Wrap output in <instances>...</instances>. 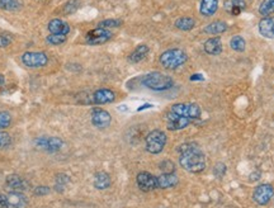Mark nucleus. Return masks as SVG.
<instances>
[{
	"instance_id": "nucleus-1",
	"label": "nucleus",
	"mask_w": 274,
	"mask_h": 208,
	"mask_svg": "<svg viewBox=\"0 0 274 208\" xmlns=\"http://www.w3.org/2000/svg\"><path fill=\"white\" fill-rule=\"evenodd\" d=\"M180 156H179V164L183 169L189 173H201L206 169V156L202 150L198 148V145L183 144L180 148Z\"/></svg>"
},
{
	"instance_id": "nucleus-2",
	"label": "nucleus",
	"mask_w": 274,
	"mask_h": 208,
	"mask_svg": "<svg viewBox=\"0 0 274 208\" xmlns=\"http://www.w3.org/2000/svg\"><path fill=\"white\" fill-rule=\"evenodd\" d=\"M141 84L155 92H164L174 87V80L170 76L162 74V72L153 71L142 76Z\"/></svg>"
},
{
	"instance_id": "nucleus-3",
	"label": "nucleus",
	"mask_w": 274,
	"mask_h": 208,
	"mask_svg": "<svg viewBox=\"0 0 274 208\" xmlns=\"http://www.w3.org/2000/svg\"><path fill=\"white\" fill-rule=\"evenodd\" d=\"M187 52L180 49L166 50L159 57L160 65L166 70H176L178 67L183 66L187 62Z\"/></svg>"
},
{
	"instance_id": "nucleus-4",
	"label": "nucleus",
	"mask_w": 274,
	"mask_h": 208,
	"mask_svg": "<svg viewBox=\"0 0 274 208\" xmlns=\"http://www.w3.org/2000/svg\"><path fill=\"white\" fill-rule=\"evenodd\" d=\"M166 145V135L160 130L151 131L145 139V146L150 154H160Z\"/></svg>"
},
{
	"instance_id": "nucleus-5",
	"label": "nucleus",
	"mask_w": 274,
	"mask_h": 208,
	"mask_svg": "<svg viewBox=\"0 0 274 208\" xmlns=\"http://www.w3.org/2000/svg\"><path fill=\"white\" fill-rule=\"evenodd\" d=\"M171 112L188 119H197L201 116V108L196 103H175L171 105Z\"/></svg>"
},
{
	"instance_id": "nucleus-6",
	"label": "nucleus",
	"mask_w": 274,
	"mask_h": 208,
	"mask_svg": "<svg viewBox=\"0 0 274 208\" xmlns=\"http://www.w3.org/2000/svg\"><path fill=\"white\" fill-rule=\"evenodd\" d=\"M22 62L26 65L27 67L31 69H38V67L46 66L49 62V57L45 52L41 51H28L24 52L22 55Z\"/></svg>"
},
{
	"instance_id": "nucleus-7",
	"label": "nucleus",
	"mask_w": 274,
	"mask_h": 208,
	"mask_svg": "<svg viewBox=\"0 0 274 208\" xmlns=\"http://www.w3.org/2000/svg\"><path fill=\"white\" fill-rule=\"evenodd\" d=\"M64 141L58 137H38L35 140L36 148L47 153H57L64 148Z\"/></svg>"
},
{
	"instance_id": "nucleus-8",
	"label": "nucleus",
	"mask_w": 274,
	"mask_h": 208,
	"mask_svg": "<svg viewBox=\"0 0 274 208\" xmlns=\"http://www.w3.org/2000/svg\"><path fill=\"white\" fill-rule=\"evenodd\" d=\"M112 38V33L110 29L96 28L92 29L85 35V41L88 45H103Z\"/></svg>"
},
{
	"instance_id": "nucleus-9",
	"label": "nucleus",
	"mask_w": 274,
	"mask_h": 208,
	"mask_svg": "<svg viewBox=\"0 0 274 208\" xmlns=\"http://www.w3.org/2000/svg\"><path fill=\"white\" fill-rule=\"evenodd\" d=\"M136 182H137L139 188L144 192H153L159 188L158 187V178L149 173V171H141V173L137 174Z\"/></svg>"
},
{
	"instance_id": "nucleus-10",
	"label": "nucleus",
	"mask_w": 274,
	"mask_h": 208,
	"mask_svg": "<svg viewBox=\"0 0 274 208\" xmlns=\"http://www.w3.org/2000/svg\"><path fill=\"white\" fill-rule=\"evenodd\" d=\"M273 196L274 189L269 184L258 185L257 188L254 189V193H253V198H254V201L259 206H266L273 198Z\"/></svg>"
},
{
	"instance_id": "nucleus-11",
	"label": "nucleus",
	"mask_w": 274,
	"mask_h": 208,
	"mask_svg": "<svg viewBox=\"0 0 274 208\" xmlns=\"http://www.w3.org/2000/svg\"><path fill=\"white\" fill-rule=\"evenodd\" d=\"M5 184L6 189H9V192H20V193H23V192L28 191L29 188V183L24 178L18 175V174L9 175L5 180Z\"/></svg>"
},
{
	"instance_id": "nucleus-12",
	"label": "nucleus",
	"mask_w": 274,
	"mask_h": 208,
	"mask_svg": "<svg viewBox=\"0 0 274 208\" xmlns=\"http://www.w3.org/2000/svg\"><path fill=\"white\" fill-rule=\"evenodd\" d=\"M191 124V119L178 116L174 112L169 110L166 114V127L169 131H179L188 127Z\"/></svg>"
},
{
	"instance_id": "nucleus-13",
	"label": "nucleus",
	"mask_w": 274,
	"mask_h": 208,
	"mask_svg": "<svg viewBox=\"0 0 274 208\" xmlns=\"http://www.w3.org/2000/svg\"><path fill=\"white\" fill-rule=\"evenodd\" d=\"M112 122V117L107 110L102 108H94L92 110V123L97 128H107Z\"/></svg>"
},
{
	"instance_id": "nucleus-14",
	"label": "nucleus",
	"mask_w": 274,
	"mask_h": 208,
	"mask_svg": "<svg viewBox=\"0 0 274 208\" xmlns=\"http://www.w3.org/2000/svg\"><path fill=\"white\" fill-rule=\"evenodd\" d=\"M5 198L8 208H27L28 206L27 197L20 192H9L5 194Z\"/></svg>"
},
{
	"instance_id": "nucleus-15",
	"label": "nucleus",
	"mask_w": 274,
	"mask_h": 208,
	"mask_svg": "<svg viewBox=\"0 0 274 208\" xmlns=\"http://www.w3.org/2000/svg\"><path fill=\"white\" fill-rule=\"evenodd\" d=\"M259 33L263 37L274 40V17H264L258 24Z\"/></svg>"
},
{
	"instance_id": "nucleus-16",
	"label": "nucleus",
	"mask_w": 274,
	"mask_h": 208,
	"mask_svg": "<svg viewBox=\"0 0 274 208\" xmlns=\"http://www.w3.org/2000/svg\"><path fill=\"white\" fill-rule=\"evenodd\" d=\"M49 28L50 33L52 35H64L67 36L70 32V26L62 19H58V18H55V19H51L49 22Z\"/></svg>"
},
{
	"instance_id": "nucleus-17",
	"label": "nucleus",
	"mask_w": 274,
	"mask_h": 208,
	"mask_svg": "<svg viewBox=\"0 0 274 208\" xmlns=\"http://www.w3.org/2000/svg\"><path fill=\"white\" fill-rule=\"evenodd\" d=\"M156 178H158V187L162 189L173 188L179 182L175 173H162L159 176H156Z\"/></svg>"
},
{
	"instance_id": "nucleus-18",
	"label": "nucleus",
	"mask_w": 274,
	"mask_h": 208,
	"mask_svg": "<svg viewBox=\"0 0 274 208\" xmlns=\"http://www.w3.org/2000/svg\"><path fill=\"white\" fill-rule=\"evenodd\" d=\"M225 10L231 15H240L246 6V0H223Z\"/></svg>"
},
{
	"instance_id": "nucleus-19",
	"label": "nucleus",
	"mask_w": 274,
	"mask_h": 208,
	"mask_svg": "<svg viewBox=\"0 0 274 208\" xmlns=\"http://www.w3.org/2000/svg\"><path fill=\"white\" fill-rule=\"evenodd\" d=\"M115 101V94L110 89H99L93 94V102L96 104H108Z\"/></svg>"
},
{
	"instance_id": "nucleus-20",
	"label": "nucleus",
	"mask_w": 274,
	"mask_h": 208,
	"mask_svg": "<svg viewBox=\"0 0 274 208\" xmlns=\"http://www.w3.org/2000/svg\"><path fill=\"white\" fill-rule=\"evenodd\" d=\"M226 31H227V23L223 22V20H215V22H212V23H210L208 26H206L205 28H203V32H205L206 35L214 36V37L222 35Z\"/></svg>"
},
{
	"instance_id": "nucleus-21",
	"label": "nucleus",
	"mask_w": 274,
	"mask_h": 208,
	"mask_svg": "<svg viewBox=\"0 0 274 208\" xmlns=\"http://www.w3.org/2000/svg\"><path fill=\"white\" fill-rule=\"evenodd\" d=\"M203 47L208 55H219L222 52V41L219 37H211L206 41Z\"/></svg>"
},
{
	"instance_id": "nucleus-22",
	"label": "nucleus",
	"mask_w": 274,
	"mask_h": 208,
	"mask_svg": "<svg viewBox=\"0 0 274 208\" xmlns=\"http://www.w3.org/2000/svg\"><path fill=\"white\" fill-rule=\"evenodd\" d=\"M219 9V0H202L199 4V12L205 17H212Z\"/></svg>"
},
{
	"instance_id": "nucleus-23",
	"label": "nucleus",
	"mask_w": 274,
	"mask_h": 208,
	"mask_svg": "<svg viewBox=\"0 0 274 208\" xmlns=\"http://www.w3.org/2000/svg\"><path fill=\"white\" fill-rule=\"evenodd\" d=\"M149 51H150L149 46H146V45H140V46H137L132 52H131V55L128 56V61L132 62V64H137V62H140V61H142L146 57Z\"/></svg>"
},
{
	"instance_id": "nucleus-24",
	"label": "nucleus",
	"mask_w": 274,
	"mask_h": 208,
	"mask_svg": "<svg viewBox=\"0 0 274 208\" xmlns=\"http://www.w3.org/2000/svg\"><path fill=\"white\" fill-rule=\"evenodd\" d=\"M110 183H112L110 176L108 175L106 171H99V173H97L96 175H94V187H96L97 189L103 191V189L110 188Z\"/></svg>"
},
{
	"instance_id": "nucleus-25",
	"label": "nucleus",
	"mask_w": 274,
	"mask_h": 208,
	"mask_svg": "<svg viewBox=\"0 0 274 208\" xmlns=\"http://www.w3.org/2000/svg\"><path fill=\"white\" fill-rule=\"evenodd\" d=\"M174 24L180 31H191L196 27V20L191 17H180L175 20Z\"/></svg>"
},
{
	"instance_id": "nucleus-26",
	"label": "nucleus",
	"mask_w": 274,
	"mask_h": 208,
	"mask_svg": "<svg viewBox=\"0 0 274 208\" xmlns=\"http://www.w3.org/2000/svg\"><path fill=\"white\" fill-rule=\"evenodd\" d=\"M259 13L263 17H271L274 14V0H263L259 5Z\"/></svg>"
},
{
	"instance_id": "nucleus-27",
	"label": "nucleus",
	"mask_w": 274,
	"mask_h": 208,
	"mask_svg": "<svg viewBox=\"0 0 274 208\" xmlns=\"http://www.w3.org/2000/svg\"><path fill=\"white\" fill-rule=\"evenodd\" d=\"M230 47L234 50V51L242 52L244 50H245L246 42L241 36H234V37L230 40Z\"/></svg>"
},
{
	"instance_id": "nucleus-28",
	"label": "nucleus",
	"mask_w": 274,
	"mask_h": 208,
	"mask_svg": "<svg viewBox=\"0 0 274 208\" xmlns=\"http://www.w3.org/2000/svg\"><path fill=\"white\" fill-rule=\"evenodd\" d=\"M20 8V4L18 0H0V9L9 10V12H15Z\"/></svg>"
},
{
	"instance_id": "nucleus-29",
	"label": "nucleus",
	"mask_w": 274,
	"mask_h": 208,
	"mask_svg": "<svg viewBox=\"0 0 274 208\" xmlns=\"http://www.w3.org/2000/svg\"><path fill=\"white\" fill-rule=\"evenodd\" d=\"M70 179L69 176L66 174H57L55 180V188L57 192H62L65 188H66V185L69 184Z\"/></svg>"
},
{
	"instance_id": "nucleus-30",
	"label": "nucleus",
	"mask_w": 274,
	"mask_h": 208,
	"mask_svg": "<svg viewBox=\"0 0 274 208\" xmlns=\"http://www.w3.org/2000/svg\"><path fill=\"white\" fill-rule=\"evenodd\" d=\"M66 36L64 35H50L47 36L46 38V42L49 45H51V46H58V45H62L66 41Z\"/></svg>"
},
{
	"instance_id": "nucleus-31",
	"label": "nucleus",
	"mask_w": 274,
	"mask_h": 208,
	"mask_svg": "<svg viewBox=\"0 0 274 208\" xmlns=\"http://www.w3.org/2000/svg\"><path fill=\"white\" fill-rule=\"evenodd\" d=\"M12 145V136L8 132L0 131V150L9 148Z\"/></svg>"
},
{
	"instance_id": "nucleus-32",
	"label": "nucleus",
	"mask_w": 274,
	"mask_h": 208,
	"mask_svg": "<svg viewBox=\"0 0 274 208\" xmlns=\"http://www.w3.org/2000/svg\"><path fill=\"white\" fill-rule=\"evenodd\" d=\"M122 24V20L119 19H106L102 20L101 23L98 24L99 28L110 29V28H115V27H119Z\"/></svg>"
},
{
	"instance_id": "nucleus-33",
	"label": "nucleus",
	"mask_w": 274,
	"mask_h": 208,
	"mask_svg": "<svg viewBox=\"0 0 274 208\" xmlns=\"http://www.w3.org/2000/svg\"><path fill=\"white\" fill-rule=\"evenodd\" d=\"M10 123H12V116L8 112L0 110V130L9 127Z\"/></svg>"
},
{
	"instance_id": "nucleus-34",
	"label": "nucleus",
	"mask_w": 274,
	"mask_h": 208,
	"mask_svg": "<svg viewBox=\"0 0 274 208\" xmlns=\"http://www.w3.org/2000/svg\"><path fill=\"white\" fill-rule=\"evenodd\" d=\"M159 168L163 173H175V165L170 160H164L160 162Z\"/></svg>"
},
{
	"instance_id": "nucleus-35",
	"label": "nucleus",
	"mask_w": 274,
	"mask_h": 208,
	"mask_svg": "<svg viewBox=\"0 0 274 208\" xmlns=\"http://www.w3.org/2000/svg\"><path fill=\"white\" fill-rule=\"evenodd\" d=\"M79 6V0H69L64 8V12L66 14H71V13L76 12V9Z\"/></svg>"
},
{
	"instance_id": "nucleus-36",
	"label": "nucleus",
	"mask_w": 274,
	"mask_h": 208,
	"mask_svg": "<svg viewBox=\"0 0 274 208\" xmlns=\"http://www.w3.org/2000/svg\"><path fill=\"white\" fill-rule=\"evenodd\" d=\"M10 44H12V37L6 33H0V49L8 47Z\"/></svg>"
},
{
	"instance_id": "nucleus-37",
	"label": "nucleus",
	"mask_w": 274,
	"mask_h": 208,
	"mask_svg": "<svg viewBox=\"0 0 274 208\" xmlns=\"http://www.w3.org/2000/svg\"><path fill=\"white\" fill-rule=\"evenodd\" d=\"M49 193H50V188L49 187H46V185H38L37 188L33 191V194H35L36 197H44V196H47Z\"/></svg>"
},
{
	"instance_id": "nucleus-38",
	"label": "nucleus",
	"mask_w": 274,
	"mask_h": 208,
	"mask_svg": "<svg viewBox=\"0 0 274 208\" xmlns=\"http://www.w3.org/2000/svg\"><path fill=\"white\" fill-rule=\"evenodd\" d=\"M215 173H216V175L222 176L226 173V166L223 164H219L216 166V169H215Z\"/></svg>"
},
{
	"instance_id": "nucleus-39",
	"label": "nucleus",
	"mask_w": 274,
	"mask_h": 208,
	"mask_svg": "<svg viewBox=\"0 0 274 208\" xmlns=\"http://www.w3.org/2000/svg\"><path fill=\"white\" fill-rule=\"evenodd\" d=\"M0 208H8L6 207V198L3 194H0Z\"/></svg>"
},
{
	"instance_id": "nucleus-40",
	"label": "nucleus",
	"mask_w": 274,
	"mask_h": 208,
	"mask_svg": "<svg viewBox=\"0 0 274 208\" xmlns=\"http://www.w3.org/2000/svg\"><path fill=\"white\" fill-rule=\"evenodd\" d=\"M191 80L192 81H196V80H203V76L199 75V74H196V75H192L191 76Z\"/></svg>"
},
{
	"instance_id": "nucleus-41",
	"label": "nucleus",
	"mask_w": 274,
	"mask_h": 208,
	"mask_svg": "<svg viewBox=\"0 0 274 208\" xmlns=\"http://www.w3.org/2000/svg\"><path fill=\"white\" fill-rule=\"evenodd\" d=\"M151 107H153L151 104H146V105H142V107H140L139 110H144V109H146V108H151Z\"/></svg>"
},
{
	"instance_id": "nucleus-42",
	"label": "nucleus",
	"mask_w": 274,
	"mask_h": 208,
	"mask_svg": "<svg viewBox=\"0 0 274 208\" xmlns=\"http://www.w3.org/2000/svg\"><path fill=\"white\" fill-rule=\"evenodd\" d=\"M4 80H5V79H4V76L1 75V74H0V85L4 84Z\"/></svg>"
}]
</instances>
